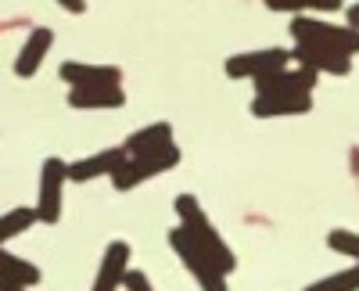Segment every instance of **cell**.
Returning <instances> with one entry per match:
<instances>
[{"label": "cell", "instance_id": "6da1fadb", "mask_svg": "<svg viewBox=\"0 0 359 291\" xmlns=\"http://www.w3.org/2000/svg\"><path fill=\"white\" fill-rule=\"evenodd\" d=\"M176 216H180V226H184L187 234L208 252V259H212L223 273H233V270H237V259H233L230 245L219 238V230L212 226V219L205 216V209L198 205V198L180 194V198H176Z\"/></svg>", "mask_w": 359, "mask_h": 291}, {"label": "cell", "instance_id": "7a4b0ae2", "mask_svg": "<svg viewBox=\"0 0 359 291\" xmlns=\"http://www.w3.org/2000/svg\"><path fill=\"white\" fill-rule=\"evenodd\" d=\"M291 36L294 43H313V47H327V50H338V54H359V29L352 25H331V22H320L313 15H294L291 18Z\"/></svg>", "mask_w": 359, "mask_h": 291}, {"label": "cell", "instance_id": "3957f363", "mask_svg": "<svg viewBox=\"0 0 359 291\" xmlns=\"http://www.w3.org/2000/svg\"><path fill=\"white\" fill-rule=\"evenodd\" d=\"M169 245H172V252L180 255V263L191 270V277L198 280L201 291H226V273L212 263V259H208V252L187 234L184 226L169 230Z\"/></svg>", "mask_w": 359, "mask_h": 291}, {"label": "cell", "instance_id": "277c9868", "mask_svg": "<svg viewBox=\"0 0 359 291\" xmlns=\"http://www.w3.org/2000/svg\"><path fill=\"white\" fill-rule=\"evenodd\" d=\"M176 162H180V148H176V144H165V148L147 151V155H126V162L111 172V187L115 191H133L137 184L169 172Z\"/></svg>", "mask_w": 359, "mask_h": 291}, {"label": "cell", "instance_id": "5b68a950", "mask_svg": "<svg viewBox=\"0 0 359 291\" xmlns=\"http://www.w3.org/2000/svg\"><path fill=\"white\" fill-rule=\"evenodd\" d=\"M69 184V162L47 158L40 165V201H36V219L40 223H57L62 219V191Z\"/></svg>", "mask_w": 359, "mask_h": 291}, {"label": "cell", "instance_id": "8992f818", "mask_svg": "<svg viewBox=\"0 0 359 291\" xmlns=\"http://www.w3.org/2000/svg\"><path fill=\"white\" fill-rule=\"evenodd\" d=\"M291 65V50L284 47H266V50H252V54H233L226 62V76L230 79H259L277 69Z\"/></svg>", "mask_w": 359, "mask_h": 291}, {"label": "cell", "instance_id": "52a82bcc", "mask_svg": "<svg viewBox=\"0 0 359 291\" xmlns=\"http://www.w3.org/2000/svg\"><path fill=\"white\" fill-rule=\"evenodd\" d=\"M291 62L313 69L316 76L320 72H327V76H348L352 72V57L348 54L327 50V47H313V43H294L291 47Z\"/></svg>", "mask_w": 359, "mask_h": 291}, {"label": "cell", "instance_id": "ba28073f", "mask_svg": "<svg viewBox=\"0 0 359 291\" xmlns=\"http://www.w3.org/2000/svg\"><path fill=\"white\" fill-rule=\"evenodd\" d=\"M316 86V72L298 65V69H277L269 76L255 79V94H313Z\"/></svg>", "mask_w": 359, "mask_h": 291}, {"label": "cell", "instance_id": "9c48e42d", "mask_svg": "<svg viewBox=\"0 0 359 291\" xmlns=\"http://www.w3.org/2000/svg\"><path fill=\"white\" fill-rule=\"evenodd\" d=\"M69 86H123V69L115 65H94V62H65L57 69Z\"/></svg>", "mask_w": 359, "mask_h": 291}, {"label": "cell", "instance_id": "30bf717a", "mask_svg": "<svg viewBox=\"0 0 359 291\" xmlns=\"http://www.w3.org/2000/svg\"><path fill=\"white\" fill-rule=\"evenodd\" d=\"M126 162V148L123 144H115V148H104L97 155H86L79 162L69 165V180L76 184H86V180H94V177H111V172Z\"/></svg>", "mask_w": 359, "mask_h": 291}, {"label": "cell", "instance_id": "8fae6325", "mask_svg": "<svg viewBox=\"0 0 359 291\" xmlns=\"http://www.w3.org/2000/svg\"><path fill=\"white\" fill-rule=\"evenodd\" d=\"M313 111V94H255L252 115L277 119V115H306Z\"/></svg>", "mask_w": 359, "mask_h": 291}, {"label": "cell", "instance_id": "7c38bea8", "mask_svg": "<svg viewBox=\"0 0 359 291\" xmlns=\"http://www.w3.org/2000/svg\"><path fill=\"white\" fill-rule=\"evenodd\" d=\"M126 263H130V245L126 241H111L104 248V259H101L94 287L90 291H118L123 287V277H126Z\"/></svg>", "mask_w": 359, "mask_h": 291}, {"label": "cell", "instance_id": "4fadbf2b", "mask_svg": "<svg viewBox=\"0 0 359 291\" xmlns=\"http://www.w3.org/2000/svg\"><path fill=\"white\" fill-rule=\"evenodd\" d=\"M50 43H54V33H50L47 25L33 29V33H29V40L22 43L18 57H15V76H22V79L36 76L40 65H43V57H47V50H50Z\"/></svg>", "mask_w": 359, "mask_h": 291}, {"label": "cell", "instance_id": "5bb4252c", "mask_svg": "<svg viewBox=\"0 0 359 291\" xmlns=\"http://www.w3.org/2000/svg\"><path fill=\"white\" fill-rule=\"evenodd\" d=\"M69 104L72 108H123L126 94L123 86H72Z\"/></svg>", "mask_w": 359, "mask_h": 291}, {"label": "cell", "instance_id": "9a60e30c", "mask_svg": "<svg viewBox=\"0 0 359 291\" xmlns=\"http://www.w3.org/2000/svg\"><path fill=\"white\" fill-rule=\"evenodd\" d=\"M165 144H172V126L169 123H151V126L130 133L123 140V148H126V155H147V151L165 148Z\"/></svg>", "mask_w": 359, "mask_h": 291}, {"label": "cell", "instance_id": "2e32d148", "mask_svg": "<svg viewBox=\"0 0 359 291\" xmlns=\"http://www.w3.org/2000/svg\"><path fill=\"white\" fill-rule=\"evenodd\" d=\"M0 277L4 280H11V284H22V287H33V284H40V266H33L29 259H22V255H15V252H8V248H0Z\"/></svg>", "mask_w": 359, "mask_h": 291}, {"label": "cell", "instance_id": "e0dca14e", "mask_svg": "<svg viewBox=\"0 0 359 291\" xmlns=\"http://www.w3.org/2000/svg\"><path fill=\"white\" fill-rule=\"evenodd\" d=\"M266 8L287 15H309V11H341L345 0H266Z\"/></svg>", "mask_w": 359, "mask_h": 291}, {"label": "cell", "instance_id": "ac0fdd59", "mask_svg": "<svg viewBox=\"0 0 359 291\" xmlns=\"http://www.w3.org/2000/svg\"><path fill=\"white\" fill-rule=\"evenodd\" d=\"M33 223H36V212L33 209H11V212H4V216H0V248H4L11 238L25 234Z\"/></svg>", "mask_w": 359, "mask_h": 291}, {"label": "cell", "instance_id": "d6986e66", "mask_svg": "<svg viewBox=\"0 0 359 291\" xmlns=\"http://www.w3.org/2000/svg\"><path fill=\"white\" fill-rule=\"evenodd\" d=\"M306 291H359V263L348 266V270H341V273H331V277L309 284Z\"/></svg>", "mask_w": 359, "mask_h": 291}, {"label": "cell", "instance_id": "ffe728a7", "mask_svg": "<svg viewBox=\"0 0 359 291\" xmlns=\"http://www.w3.org/2000/svg\"><path fill=\"white\" fill-rule=\"evenodd\" d=\"M327 248H334L338 255H348V259H355L359 263V234L355 230H331V234H327Z\"/></svg>", "mask_w": 359, "mask_h": 291}, {"label": "cell", "instance_id": "44dd1931", "mask_svg": "<svg viewBox=\"0 0 359 291\" xmlns=\"http://www.w3.org/2000/svg\"><path fill=\"white\" fill-rule=\"evenodd\" d=\"M123 287H126V291H155L151 280H147V273H140V270H126Z\"/></svg>", "mask_w": 359, "mask_h": 291}, {"label": "cell", "instance_id": "7402d4cb", "mask_svg": "<svg viewBox=\"0 0 359 291\" xmlns=\"http://www.w3.org/2000/svg\"><path fill=\"white\" fill-rule=\"evenodd\" d=\"M57 4H62L65 11H72V15H83L86 11V0H57Z\"/></svg>", "mask_w": 359, "mask_h": 291}, {"label": "cell", "instance_id": "603a6c76", "mask_svg": "<svg viewBox=\"0 0 359 291\" xmlns=\"http://www.w3.org/2000/svg\"><path fill=\"white\" fill-rule=\"evenodd\" d=\"M348 25H352V29H359V0L348 8Z\"/></svg>", "mask_w": 359, "mask_h": 291}, {"label": "cell", "instance_id": "cb8c5ba5", "mask_svg": "<svg viewBox=\"0 0 359 291\" xmlns=\"http://www.w3.org/2000/svg\"><path fill=\"white\" fill-rule=\"evenodd\" d=\"M0 291H25V287H22V284H11V280L0 277Z\"/></svg>", "mask_w": 359, "mask_h": 291}]
</instances>
